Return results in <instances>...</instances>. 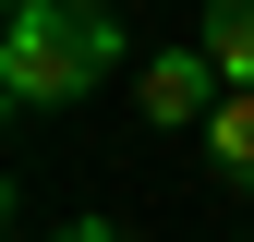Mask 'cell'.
<instances>
[{
	"label": "cell",
	"instance_id": "7a4b0ae2",
	"mask_svg": "<svg viewBox=\"0 0 254 242\" xmlns=\"http://www.w3.org/2000/svg\"><path fill=\"white\" fill-rule=\"evenodd\" d=\"M218 97H230V73H218V49H157L145 73H133V109H145V133H206Z\"/></svg>",
	"mask_w": 254,
	"mask_h": 242
},
{
	"label": "cell",
	"instance_id": "8992f818",
	"mask_svg": "<svg viewBox=\"0 0 254 242\" xmlns=\"http://www.w3.org/2000/svg\"><path fill=\"white\" fill-rule=\"evenodd\" d=\"M12 12H24V0H12Z\"/></svg>",
	"mask_w": 254,
	"mask_h": 242
},
{
	"label": "cell",
	"instance_id": "5b68a950",
	"mask_svg": "<svg viewBox=\"0 0 254 242\" xmlns=\"http://www.w3.org/2000/svg\"><path fill=\"white\" fill-rule=\"evenodd\" d=\"M61 242H121V218H97V206H85V218H61Z\"/></svg>",
	"mask_w": 254,
	"mask_h": 242
},
{
	"label": "cell",
	"instance_id": "277c9868",
	"mask_svg": "<svg viewBox=\"0 0 254 242\" xmlns=\"http://www.w3.org/2000/svg\"><path fill=\"white\" fill-rule=\"evenodd\" d=\"M206 49L230 85H254V0H206Z\"/></svg>",
	"mask_w": 254,
	"mask_h": 242
},
{
	"label": "cell",
	"instance_id": "3957f363",
	"mask_svg": "<svg viewBox=\"0 0 254 242\" xmlns=\"http://www.w3.org/2000/svg\"><path fill=\"white\" fill-rule=\"evenodd\" d=\"M206 158H218V182H230V194H254V85H230V97H218Z\"/></svg>",
	"mask_w": 254,
	"mask_h": 242
},
{
	"label": "cell",
	"instance_id": "6da1fadb",
	"mask_svg": "<svg viewBox=\"0 0 254 242\" xmlns=\"http://www.w3.org/2000/svg\"><path fill=\"white\" fill-rule=\"evenodd\" d=\"M121 73V12L109 0H24L0 37V97L12 109H85Z\"/></svg>",
	"mask_w": 254,
	"mask_h": 242
}]
</instances>
